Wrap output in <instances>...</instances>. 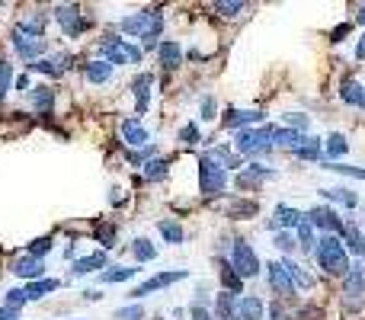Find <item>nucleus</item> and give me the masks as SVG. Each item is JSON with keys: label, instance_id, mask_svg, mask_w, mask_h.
Here are the masks:
<instances>
[{"label": "nucleus", "instance_id": "obj_1", "mask_svg": "<svg viewBox=\"0 0 365 320\" xmlns=\"http://www.w3.org/2000/svg\"><path fill=\"white\" fill-rule=\"evenodd\" d=\"M314 256H317V266L327 275H350V269H352L350 253H346V247H343V240L336 234H320Z\"/></svg>", "mask_w": 365, "mask_h": 320}, {"label": "nucleus", "instance_id": "obj_2", "mask_svg": "<svg viewBox=\"0 0 365 320\" xmlns=\"http://www.w3.org/2000/svg\"><path fill=\"white\" fill-rule=\"evenodd\" d=\"M273 129L275 125H263V129H241L234 135V151L241 157H263V154L273 151Z\"/></svg>", "mask_w": 365, "mask_h": 320}, {"label": "nucleus", "instance_id": "obj_3", "mask_svg": "<svg viewBox=\"0 0 365 320\" xmlns=\"http://www.w3.org/2000/svg\"><path fill=\"white\" fill-rule=\"evenodd\" d=\"M224 186H228V170L221 167L218 160L208 157V151L199 157V192L206 198H215L224 192Z\"/></svg>", "mask_w": 365, "mask_h": 320}, {"label": "nucleus", "instance_id": "obj_4", "mask_svg": "<svg viewBox=\"0 0 365 320\" xmlns=\"http://www.w3.org/2000/svg\"><path fill=\"white\" fill-rule=\"evenodd\" d=\"M141 45H131L129 38L106 36L99 42V58L109 64H141Z\"/></svg>", "mask_w": 365, "mask_h": 320}, {"label": "nucleus", "instance_id": "obj_5", "mask_svg": "<svg viewBox=\"0 0 365 320\" xmlns=\"http://www.w3.org/2000/svg\"><path fill=\"white\" fill-rule=\"evenodd\" d=\"M231 266L237 269L241 279H253V275H259V256L243 237H237L234 244H231Z\"/></svg>", "mask_w": 365, "mask_h": 320}, {"label": "nucleus", "instance_id": "obj_6", "mask_svg": "<svg viewBox=\"0 0 365 320\" xmlns=\"http://www.w3.org/2000/svg\"><path fill=\"white\" fill-rule=\"evenodd\" d=\"M304 221L311 224L314 231H320V234H343V228H346V221H343V218L330 205L308 208V212H304Z\"/></svg>", "mask_w": 365, "mask_h": 320}, {"label": "nucleus", "instance_id": "obj_7", "mask_svg": "<svg viewBox=\"0 0 365 320\" xmlns=\"http://www.w3.org/2000/svg\"><path fill=\"white\" fill-rule=\"evenodd\" d=\"M55 20H58L61 32L68 38H80L87 32V26H90V20H84V13H80V7H74V3H61V7H55Z\"/></svg>", "mask_w": 365, "mask_h": 320}, {"label": "nucleus", "instance_id": "obj_8", "mask_svg": "<svg viewBox=\"0 0 365 320\" xmlns=\"http://www.w3.org/2000/svg\"><path fill=\"white\" fill-rule=\"evenodd\" d=\"M13 48H16V54L23 58V61H29V64H36V61H42V54H45V38H36V36H29V32H23L20 26H16V32H13Z\"/></svg>", "mask_w": 365, "mask_h": 320}, {"label": "nucleus", "instance_id": "obj_9", "mask_svg": "<svg viewBox=\"0 0 365 320\" xmlns=\"http://www.w3.org/2000/svg\"><path fill=\"white\" fill-rule=\"evenodd\" d=\"M186 275H189L186 269H173V272H157V275H151V279H145L141 285H135V289H131V298H138V301H141V298H148L151 291H160V289H167V285L182 282Z\"/></svg>", "mask_w": 365, "mask_h": 320}, {"label": "nucleus", "instance_id": "obj_10", "mask_svg": "<svg viewBox=\"0 0 365 320\" xmlns=\"http://www.w3.org/2000/svg\"><path fill=\"white\" fill-rule=\"evenodd\" d=\"M275 176V170L273 167H263V163H250V167H243L241 173L234 176V186L241 192H253V189H259V186L266 183V180H273Z\"/></svg>", "mask_w": 365, "mask_h": 320}, {"label": "nucleus", "instance_id": "obj_11", "mask_svg": "<svg viewBox=\"0 0 365 320\" xmlns=\"http://www.w3.org/2000/svg\"><path fill=\"white\" fill-rule=\"evenodd\" d=\"M343 295H346V311H359V301L365 295V269L352 266L350 275H346V282H343Z\"/></svg>", "mask_w": 365, "mask_h": 320}, {"label": "nucleus", "instance_id": "obj_12", "mask_svg": "<svg viewBox=\"0 0 365 320\" xmlns=\"http://www.w3.org/2000/svg\"><path fill=\"white\" fill-rule=\"evenodd\" d=\"M10 272H13L16 279H26V282H38V279L45 275V259L29 256V253H26V256H16Z\"/></svg>", "mask_w": 365, "mask_h": 320}, {"label": "nucleus", "instance_id": "obj_13", "mask_svg": "<svg viewBox=\"0 0 365 320\" xmlns=\"http://www.w3.org/2000/svg\"><path fill=\"white\" fill-rule=\"evenodd\" d=\"M266 279H269V289H273L275 295H285V298L295 295V282H292L289 269L282 266V263H269V266H266Z\"/></svg>", "mask_w": 365, "mask_h": 320}, {"label": "nucleus", "instance_id": "obj_14", "mask_svg": "<svg viewBox=\"0 0 365 320\" xmlns=\"http://www.w3.org/2000/svg\"><path fill=\"white\" fill-rule=\"evenodd\" d=\"M151 87H154V74L145 71V74H138L131 80V93H135V112L145 115L148 106H151Z\"/></svg>", "mask_w": 365, "mask_h": 320}, {"label": "nucleus", "instance_id": "obj_15", "mask_svg": "<svg viewBox=\"0 0 365 320\" xmlns=\"http://www.w3.org/2000/svg\"><path fill=\"white\" fill-rule=\"evenodd\" d=\"M301 221H304V214L298 212V208H292V205H275V212H273V218L266 221V228L273 231V234H279L282 228H298Z\"/></svg>", "mask_w": 365, "mask_h": 320}, {"label": "nucleus", "instance_id": "obj_16", "mask_svg": "<svg viewBox=\"0 0 365 320\" xmlns=\"http://www.w3.org/2000/svg\"><path fill=\"white\" fill-rule=\"evenodd\" d=\"M122 141L129 147H148L151 145V135H148L141 119H125V122H122Z\"/></svg>", "mask_w": 365, "mask_h": 320}, {"label": "nucleus", "instance_id": "obj_17", "mask_svg": "<svg viewBox=\"0 0 365 320\" xmlns=\"http://www.w3.org/2000/svg\"><path fill=\"white\" fill-rule=\"evenodd\" d=\"M257 122H266V112H259V109H231L228 115H224V125L228 129H250V125Z\"/></svg>", "mask_w": 365, "mask_h": 320}, {"label": "nucleus", "instance_id": "obj_18", "mask_svg": "<svg viewBox=\"0 0 365 320\" xmlns=\"http://www.w3.org/2000/svg\"><path fill=\"white\" fill-rule=\"evenodd\" d=\"M237 307H241V298L234 291L221 289L215 295V320H237Z\"/></svg>", "mask_w": 365, "mask_h": 320}, {"label": "nucleus", "instance_id": "obj_19", "mask_svg": "<svg viewBox=\"0 0 365 320\" xmlns=\"http://www.w3.org/2000/svg\"><path fill=\"white\" fill-rule=\"evenodd\" d=\"M157 58H160V68L164 71H176L182 64V48L176 38H164L157 48Z\"/></svg>", "mask_w": 365, "mask_h": 320}, {"label": "nucleus", "instance_id": "obj_20", "mask_svg": "<svg viewBox=\"0 0 365 320\" xmlns=\"http://www.w3.org/2000/svg\"><path fill=\"white\" fill-rule=\"evenodd\" d=\"M324 154H327V163H340V157L350 154V138L340 135V131H330L327 141H324Z\"/></svg>", "mask_w": 365, "mask_h": 320}, {"label": "nucleus", "instance_id": "obj_21", "mask_svg": "<svg viewBox=\"0 0 365 320\" xmlns=\"http://www.w3.org/2000/svg\"><path fill=\"white\" fill-rule=\"evenodd\" d=\"M103 266H106V250H96V253H90V256L74 259V269H71V272L90 275V272H103Z\"/></svg>", "mask_w": 365, "mask_h": 320}, {"label": "nucleus", "instance_id": "obj_22", "mask_svg": "<svg viewBox=\"0 0 365 320\" xmlns=\"http://www.w3.org/2000/svg\"><path fill=\"white\" fill-rule=\"evenodd\" d=\"M308 141L304 131L295 129H273V147H289V151H298V147Z\"/></svg>", "mask_w": 365, "mask_h": 320}, {"label": "nucleus", "instance_id": "obj_23", "mask_svg": "<svg viewBox=\"0 0 365 320\" xmlns=\"http://www.w3.org/2000/svg\"><path fill=\"white\" fill-rule=\"evenodd\" d=\"M266 317V305L257 295H243L241 307H237V320H263Z\"/></svg>", "mask_w": 365, "mask_h": 320}, {"label": "nucleus", "instance_id": "obj_24", "mask_svg": "<svg viewBox=\"0 0 365 320\" xmlns=\"http://www.w3.org/2000/svg\"><path fill=\"white\" fill-rule=\"evenodd\" d=\"M29 99H32V106L38 109L42 115H52V106H55V90L48 84H36L29 90Z\"/></svg>", "mask_w": 365, "mask_h": 320}, {"label": "nucleus", "instance_id": "obj_25", "mask_svg": "<svg viewBox=\"0 0 365 320\" xmlns=\"http://www.w3.org/2000/svg\"><path fill=\"white\" fill-rule=\"evenodd\" d=\"M218 279L224 282V291H234V295H241L243 279L237 275V269L231 266V259H218Z\"/></svg>", "mask_w": 365, "mask_h": 320}, {"label": "nucleus", "instance_id": "obj_26", "mask_svg": "<svg viewBox=\"0 0 365 320\" xmlns=\"http://www.w3.org/2000/svg\"><path fill=\"white\" fill-rule=\"evenodd\" d=\"M68 61H71L68 54H58V58H42V61L29 64V71H36V74H48V77H61Z\"/></svg>", "mask_w": 365, "mask_h": 320}, {"label": "nucleus", "instance_id": "obj_27", "mask_svg": "<svg viewBox=\"0 0 365 320\" xmlns=\"http://www.w3.org/2000/svg\"><path fill=\"white\" fill-rule=\"evenodd\" d=\"M340 96H343V103H350V106H356L365 112V87L359 84V80H343Z\"/></svg>", "mask_w": 365, "mask_h": 320}, {"label": "nucleus", "instance_id": "obj_28", "mask_svg": "<svg viewBox=\"0 0 365 320\" xmlns=\"http://www.w3.org/2000/svg\"><path fill=\"white\" fill-rule=\"evenodd\" d=\"M84 77L90 80V84H106L109 77H113V64L103 61V58H96V61H87Z\"/></svg>", "mask_w": 365, "mask_h": 320}, {"label": "nucleus", "instance_id": "obj_29", "mask_svg": "<svg viewBox=\"0 0 365 320\" xmlns=\"http://www.w3.org/2000/svg\"><path fill=\"white\" fill-rule=\"evenodd\" d=\"M141 173H145L148 183H160L164 176L170 173V163L164 157H154V160H145V167H141Z\"/></svg>", "mask_w": 365, "mask_h": 320}, {"label": "nucleus", "instance_id": "obj_30", "mask_svg": "<svg viewBox=\"0 0 365 320\" xmlns=\"http://www.w3.org/2000/svg\"><path fill=\"white\" fill-rule=\"evenodd\" d=\"M138 272H141L138 266H113V269H103V272H99V282H106V285L125 282V279H131V275H138Z\"/></svg>", "mask_w": 365, "mask_h": 320}, {"label": "nucleus", "instance_id": "obj_31", "mask_svg": "<svg viewBox=\"0 0 365 320\" xmlns=\"http://www.w3.org/2000/svg\"><path fill=\"white\" fill-rule=\"evenodd\" d=\"M292 154H295L298 160H320V157H324V141L308 135V141H304L298 151H292Z\"/></svg>", "mask_w": 365, "mask_h": 320}, {"label": "nucleus", "instance_id": "obj_32", "mask_svg": "<svg viewBox=\"0 0 365 320\" xmlns=\"http://www.w3.org/2000/svg\"><path fill=\"white\" fill-rule=\"evenodd\" d=\"M58 285H61L58 279H38V282H29V285H26V298H29V301H38V298L52 295Z\"/></svg>", "mask_w": 365, "mask_h": 320}, {"label": "nucleus", "instance_id": "obj_33", "mask_svg": "<svg viewBox=\"0 0 365 320\" xmlns=\"http://www.w3.org/2000/svg\"><path fill=\"white\" fill-rule=\"evenodd\" d=\"M131 253H135L138 263H151V259H157V247H154L148 237H135V240H131Z\"/></svg>", "mask_w": 365, "mask_h": 320}, {"label": "nucleus", "instance_id": "obj_34", "mask_svg": "<svg viewBox=\"0 0 365 320\" xmlns=\"http://www.w3.org/2000/svg\"><path fill=\"white\" fill-rule=\"evenodd\" d=\"M324 198H330V202H340V205H346V208H356L359 205V198H356V192L352 189H346V186H336V189H324L320 192Z\"/></svg>", "mask_w": 365, "mask_h": 320}, {"label": "nucleus", "instance_id": "obj_35", "mask_svg": "<svg viewBox=\"0 0 365 320\" xmlns=\"http://www.w3.org/2000/svg\"><path fill=\"white\" fill-rule=\"evenodd\" d=\"M119 32H125V36H135V38H145V10L135 16H125L119 23Z\"/></svg>", "mask_w": 365, "mask_h": 320}, {"label": "nucleus", "instance_id": "obj_36", "mask_svg": "<svg viewBox=\"0 0 365 320\" xmlns=\"http://www.w3.org/2000/svg\"><path fill=\"white\" fill-rule=\"evenodd\" d=\"M157 231H160V237H164L167 244H173V247L186 240V234H182V224H180V221H160Z\"/></svg>", "mask_w": 365, "mask_h": 320}, {"label": "nucleus", "instance_id": "obj_37", "mask_svg": "<svg viewBox=\"0 0 365 320\" xmlns=\"http://www.w3.org/2000/svg\"><path fill=\"white\" fill-rule=\"evenodd\" d=\"M295 237H298V247H301L304 253H311V250H317V237H314V228L308 221H301L295 228Z\"/></svg>", "mask_w": 365, "mask_h": 320}, {"label": "nucleus", "instance_id": "obj_38", "mask_svg": "<svg viewBox=\"0 0 365 320\" xmlns=\"http://www.w3.org/2000/svg\"><path fill=\"white\" fill-rule=\"evenodd\" d=\"M282 266L289 269V275H292V282L295 285H301V289H314V275L304 272V266H298V263H292V259H282Z\"/></svg>", "mask_w": 365, "mask_h": 320}, {"label": "nucleus", "instance_id": "obj_39", "mask_svg": "<svg viewBox=\"0 0 365 320\" xmlns=\"http://www.w3.org/2000/svg\"><path fill=\"white\" fill-rule=\"evenodd\" d=\"M257 212H259L257 202H247V198H241V202H234V205L228 208V218L243 221V218H257Z\"/></svg>", "mask_w": 365, "mask_h": 320}, {"label": "nucleus", "instance_id": "obj_40", "mask_svg": "<svg viewBox=\"0 0 365 320\" xmlns=\"http://www.w3.org/2000/svg\"><path fill=\"white\" fill-rule=\"evenodd\" d=\"M208 157L218 160L224 170H228V167H241V154H234L231 147H212V151H208Z\"/></svg>", "mask_w": 365, "mask_h": 320}, {"label": "nucleus", "instance_id": "obj_41", "mask_svg": "<svg viewBox=\"0 0 365 320\" xmlns=\"http://www.w3.org/2000/svg\"><path fill=\"white\" fill-rule=\"evenodd\" d=\"M343 237H346V244H350L352 253H365V247H362V231H359L352 221H346V228H343Z\"/></svg>", "mask_w": 365, "mask_h": 320}, {"label": "nucleus", "instance_id": "obj_42", "mask_svg": "<svg viewBox=\"0 0 365 320\" xmlns=\"http://www.w3.org/2000/svg\"><path fill=\"white\" fill-rule=\"evenodd\" d=\"M324 170H334V173L352 176V180H365V167H350V163H324Z\"/></svg>", "mask_w": 365, "mask_h": 320}, {"label": "nucleus", "instance_id": "obj_43", "mask_svg": "<svg viewBox=\"0 0 365 320\" xmlns=\"http://www.w3.org/2000/svg\"><path fill=\"white\" fill-rule=\"evenodd\" d=\"M10 87H13V64L0 61V99L10 93Z\"/></svg>", "mask_w": 365, "mask_h": 320}, {"label": "nucleus", "instance_id": "obj_44", "mask_svg": "<svg viewBox=\"0 0 365 320\" xmlns=\"http://www.w3.org/2000/svg\"><path fill=\"white\" fill-rule=\"evenodd\" d=\"M273 244L279 247L282 253H289V250H295V247H298V237L289 234V231H279V234H273Z\"/></svg>", "mask_w": 365, "mask_h": 320}, {"label": "nucleus", "instance_id": "obj_45", "mask_svg": "<svg viewBox=\"0 0 365 320\" xmlns=\"http://www.w3.org/2000/svg\"><path fill=\"white\" fill-rule=\"evenodd\" d=\"M52 250V237H38V240H32L29 247H26V253H29V256H45V253Z\"/></svg>", "mask_w": 365, "mask_h": 320}, {"label": "nucleus", "instance_id": "obj_46", "mask_svg": "<svg viewBox=\"0 0 365 320\" xmlns=\"http://www.w3.org/2000/svg\"><path fill=\"white\" fill-rule=\"evenodd\" d=\"M96 240H99L103 247H113V244H115V224H113V221L99 224V228H96Z\"/></svg>", "mask_w": 365, "mask_h": 320}, {"label": "nucleus", "instance_id": "obj_47", "mask_svg": "<svg viewBox=\"0 0 365 320\" xmlns=\"http://www.w3.org/2000/svg\"><path fill=\"white\" fill-rule=\"evenodd\" d=\"M115 320H145V307L141 305H129L115 311Z\"/></svg>", "mask_w": 365, "mask_h": 320}, {"label": "nucleus", "instance_id": "obj_48", "mask_svg": "<svg viewBox=\"0 0 365 320\" xmlns=\"http://www.w3.org/2000/svg\"><path fill=\"white\" fill-rule=\"evenodd\" d=\"M26 301H29V298H26V289H10L7 298H3V305H7V307H16V311H20Z\"/></svg>", "mask_w": 365, "mask_h": 320}, {"label": "nucleus", "instance_id": "obj_49", "mask_svg": "<svg viewBox=\"0 0 365 320\" xmlns=\"http://www.w3.org/2000/svg\"><path fill=\"white\" fill-rule=\"evenodd\" d=\"M199 112H202V122H215V119H218V103H215V96L202 99V109H199Z\"/></svg>", "mask_w": 365, "mask_h": 320}, {"label": "nucleus", "instance_id": "obj_50", "mask_svg": "<svg viewBox=\"0 0 365 320\" xmlns=\"http://www.w3.org/2000/svg\"><path fill=\"white\" fill-rule=\"evenodd\" d=\"M285 122H289V129H295V131H308V129H311V119L301 115V112H289V115H285Z\"/></svg>", "mask_w": 365, "mask_h": 320}, {"label": "nucleus", "instance_id": "obj_51", "mask_svg": "<svg viewBox=\"0 0 365 320\" xmlns=\"http://www.w3.org/2000/svg\"><path fill=\"white\" fill-rule=\"evenodd\" d=\"M199 138H202V135H199V125L196 122H186L180 129V141H182V145H196Z\"/></svg>", "mask_w": 365, "mask_h": 320}, {"label": "nucleus", "instance_id": "obj_52", "mask_svg": "<svg viewBox=\"0 0 365 320\" xmlns=\"http://www.w3.org/2000/svg\"><path fill=\"white\" fill-rule=\"evenodd\" d=\"M320 317H324V307L320 305H304L298 311V320H320Z\"/></svg>", "mask_w": 365, "mask_h": 320}, {"label": "nucleus", "instance_id": "obj_53", "mask_svg": "<svg viewBox=\"0 0 365 320\" xmlns=\"http://www.w3.org/2000/svg\"><path fill=\"white\" fill-rule=\"evenodd\" d=\"M215 10H218L221 16H237L243 10V3H215Z\"/></svg>", "mask_w": 365, "mask_h": 320}, {"label": "nucleus", "instance_id": "obj_54", "mask_svg": "<svg viewBox=\"0 0 365 320\" xmlns=\"http://www.w3.org/2000/svg\"><path fill=\"white\" fill-rule=\"evenodd\" d=\"M189 320H215V314H212V311H206V307H202V305H192Z\"/></svg>", "mask_w": 365, "mask_h": 320}, {"label": "nucleus", "instance_id": "obj_55", "mask_svg": "<svg viewBox=\"0 0 365 320\" xmlns=\"http://www.w3.org/2000/svg\"><path fill=\"white\" fill-rule=\"evenodd\" d=\"M0 320H20V311H16V307H0Z\"/></svg>", "mask_w": 365, "mask_h": 320}, {"label": "nucleus", "instance_id": "obj_56", "mask_svg": "<svg viewBox=\"0 0 365 320\" xmlns=\"http://www.w3.org/2000/svg\"><path fill=\"white\" fill-rule=\"evenodd\" d=\"M269 314H273V320H295V317H292V314H285V311H282L279 305H273V307H269Z\"/></svg>", "mask_w": 365, "mask_h": 320}, {"label": "nucleus", "instance_id": "obj_57", "mask_svg": "<svg viewBox=\"0 0 365 320\" xmlns=\"http://www.w3.org/2000/svg\"><path fill=\"white\" fill-rule=\"evenodd\" d=\"M356 58L359 61H365V32L359 36V42H356Z\"/></svg>", "mask_w": 365, "mask_h": 320}, {"label": "nucleus", "instance_id": "obj_58", "mask_svg": "<svg viewBox=\"0 0 365 320\" xmlns=\"http://www.w3.org/2000/svg\"><path fill=\"white\" fill-rule=\"evenodd\" d=\"M346 32H350V26H340V29H334V38H330V42H343V36H346Z\"/></svg>", "mask_w": 365, "mask_h": 320}, {"label": "nucleus", "instance_id": "obj_59", "mask_svg": "<svg viewBox=\"0 0 365 320\" xmlns=\"http://www.w3.org/2000/svg\"><path fill=\"white\" fill-rule=\"evenodd\" d=\"M84 298H87V301H99V298H103V291H93V289H87V291H84Z\"/></svg>", "mask_w": 365, "mask_h": 320}, {"label": "nucleus", "instance_id": "obj_60", "mask_svg": "<svg viewBox=\"0 0 365 320\" xmlns=\"http://www.w3.org/2000/svg\"><path fill=\"white\" fill-rule=\"evenodd\" d=\"M356 20H359V23H362V26H365V7L359 10V16H356Z\"/></svg>", "mask_w": 365, "mask_h": 320}, {"label": "nucleus", "instance_id": "obj_61", "mask_svg": "<svg viewBox=\"0 0 365 320\" xmlns=\"http://www.w3.org/2000/svg\"><path fill=\"white\" fill-rule=\"evenodd\" d=\"M362 247H365V231H362Z\"/></svg>", "mask_w": 365, "mask_h": 320}]
</instances>
